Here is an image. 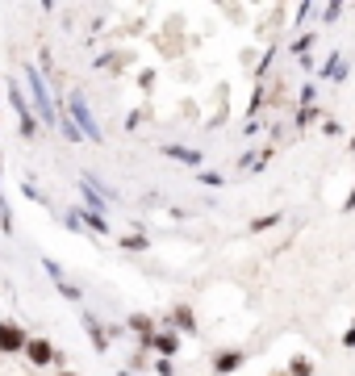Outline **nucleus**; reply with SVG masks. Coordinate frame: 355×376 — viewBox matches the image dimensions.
<instances>
[{
    "instance_id": "nucleus-22",
    "label": "nucleus",
    "mask_w": 355,
    "mask_h": 376,
    "mask_svg": "<svg viewBox=\"0 0 355 376\" xmlns=\"http://www.w3.org/2000/svg\"><path fill=\"white\" fill-rule=\"evenodd\" d=\"M343 347H355V330H347V334H343Z\"/></svg>"
},
{
    "instance_id": "nucleus-17",
    "label": "nucleus",
    "mask_w": 355,
    "mask_h": 376,
    "mask_svg": "<svg viewBox=\"0 0 355 376\" xmlns=\"http://www.w3.org/2000/svg\"><path fill=\"white\" fill-rule=\"evenodd\" d=\"M276 222H280V213H264V218H255V222H251V230L260 235V230H272Z\"/></svg>"
},
{
    "instance_id": "nucleus-4",
    "label": "nucleus",
    "mask_w": 355,
    "mask_h": 376,
    "mask_svg": "<svg viewBox=\"0 0 355 376\" xmlns=\"http://www.w3.org/2000/svg\"><path fill=\"white\" fill-rule=\"evenodd\" d=\"M30 339H34V334H25V327H21V322L4 318V322H0V356H25Z\"/></svg>"
},
{
    "instance_id": "nucleus-1",
    "label": "nucleus",
    "mask_w": 355,
    "mask_h": 376,
    "mask_svg": "<svg viewBox=\"0 0 355 376\" xmlns=\"http://www.w3.org/2000/svg\"><path fill=\"white\" fill-rule=\"evenodd\" d=\"M25 80H30V105H34L38 122L50 126V130H59V117L67 113V105H59V100L50 96V80L42 76V67H38V63H25Z\"/></svg>"
},
{
    "instance_id": "nucleus-24",
    "label": "nucleus",
    "mask_w": 355,
    "mask_h": 376,
    "mask_svg": "<svg viewBox=\"0 0 355 376\" xmlns=\"http://www.w3.org/2000/svg\"><path fill=\"white\" fill-rule=\"evenodd\" d=\"M117 376H134V372H130V368H122V372H117Z\"/></svg>"
},
{
    "instance_id": "nucleus-25",
    "label": "nucleus",
    "mask_w": 355,
    "mask_h": 376,
    "mask_svg": "<svg viewBox=\"0 0 355 376\" xmlns=\"http://www.w3.org/2000/svg\"><path fill=\"white\" fill-rule=\"evenodd\" d=\"M54 376H80V372H54Z\"/></svg>"
},
{
    "instance_id": "nucleus-11",
    "label": "nucleus",
    "mask_w": 355,
    "mask_h": 376,
    "mask_svg": "<svg viewBox=\"0 0 355 376\" xmlns=\"http://www.w3.org/2000/svg\"><path fill=\"white\" fill-rule=\"evenodd\" d=\"M243 360H247V356H243L238 347H226V351H218V356H214V372H222V376L238 372V368H243Z\"/></svg>"
},
{
    "instance_id": "nucleus-20",
    "label": "nucleus",
    "mask_w": 355,
    "mask_h": 376,
    "mask_svg": "<svg viewBox=\"0 0 355 376\" xmlns=\"http://www.w3.org/2000/svg\"><path fill=\"white\" fill-rule=\"evenodd\" d=\"M155 372H159V376H172L176 368H172V360H155Z\"/></svg>"
},
{
    "instance_id": "nucleus-16",
    "label": "nucleus",
    "mask_w": 355,
    "mask_h": 376,
    "mask_svg": "<svg viewBox=\"0 0 355 376\" xmlns=\"http://www.w3.org/2000/svg\"><path fill=\"white\" fill-rule=\"evenodd\" d=\"M289 372H293V376H313V364L305 360V356H297V360L289 364Z\"/></svg>"
},
{
    "instance_id": "nucleus-12",
    "label": "nucleus",
    "mask_w": 355,
    "mask_h": 376,
    "mask_svg": "<svg viewBox=\"0 0 355 376\" xmlns=\"http://www.w3.org/2000/svg\"><path fill=\"white\" fill-rule=\"evenodd\" d=\"M151 351H159V360H172L180 351V330H159L155 343H151Z\"/></svg>"
},
{
    "instance_id": "nucleus-15",
    "label": "nucleus",
    "mask_w": 355,
    "mask_h": 376,
    "mask_svg": "<svg viewBox=\"0 0 355 376\" xmlns=\"http://www.w3.org/2000/svg\"><path fill=\"white\" fill-rule=\"evenodd\" d=\"M117 247H122V251H146V247H151V238H146V235H122V238H117Z\"/></svg>"
},
{
    "instance_id": "nucleus-19",
    "label": "nucleus",
    "mask_w": 355,
    "mask_h": 376,
    "mask_svg": "<svg viewBox=\"0 0 355 376\" xmlns=\"http://www.w3.org/2000/svg\"><path fill=\"white\" fill-rule=\"evenodd\" d=\"M54 288H59V293H63V297H67V301H80V288H76V284H71V281L54 284Z\"/></svg>"
},
{
    "instance_id": "nucleus-5",
    "label": "nucleus",
    "mask_w": 355,
    "mask_h": 376,
    "mask_svg": "<svg viewBox=\"0 0 355 376\" xmlns=\"http://www.w3.org/2000/svg\"><path fill=\"white\" fill-rule=\"evenodd\" d=\"M59 360H63V351H59L46 334H34V339H30V347H25V364H30V368H50V364H59Z\"/></svg>"
},
{
    "instance_id": "nucleus-6",
    "label": "nucleus",
    "mask_w": 355,
    "mask_h": 376,
    "mask_svg": "<svg viewBox=\"0 0 355 376\" xmlns=\"http://www.w3.org/2000/svg\"><path fill=\"white\" fill-rule=\"evenodd\" d=\"M67 226H88L92 235H109L105 213H92V209H67Z\"/></svg>"
},
{
    "instance_id": "nucleus-26",
    "label": "nucleus",
    "mask_w": 355,
    "mask_h": 376,
    "mask_svg": "<svg viewBox=\"0 0 355 376\" xmlns=\"http://www.w3.org/2000/svg\"><path fill=\"white\" fill-rule=\"evenodd\" d=\"M0 172H4V155H0Z\"/></svg>"
},
{
    "instance_id": "nucleus-3",
    "label": "nucleus",
    "mask_w": 355,
    "mask_h": 376,
    "mask_svg": "<svg viewBox=\"0 0 355 376\" xmlns=\"http://www.w3.org/2000/svg\"><path fill=\"white\" fill-rule=\"evenodd\" d=\"M67 113H71V122L80 126V134L92 142H100L105 134H100V126H96V117H92V109H88V100H84V93L80 88H71V96H67Z\"/></svg>"
},
{
    "instance_id": "nucleus-8",
    "label": "nucleus",
    "mask_w": 355,
    "mask_h": 376,
    "mask_svg": "<svg viewBox=\"0 0 355 376\" xmlns=\"http://www.w3.org/2000/svg\"><path fill=\"white\" fill-rule=\"evenodd\" d=\"M80 192H84V205H88L92 213H105L109 196L100 192V180H96V176H80Z\"/></svg>"
},
{
    "instance_id": "nucleus-9",
    "label": "nucleus",
    "mask_w": 355,
    "mask_h": 376,
    "mask_svg": "<svg viewBox=\"0 0 355 376\" xmlns=\"http://www.w3.org/2000/svg\"><path fill=\"white\" fill-rule=\"evenodd\" d=\"M84 330H88V339H92V347H96V356H105V351H109V339H113V330L100 327V318H96V314H84Z\"/></svg>"
},
{
    "instance_id": "nucleus-13",
    "label": "nucleus",
    "mask_w": 355,
    "mask_h": 376,
    "mask_svg": "<svg viewBox=\"0 0 355 376\" xmlns=\"http://www.w3.org/2000/svg\"><path fill=\"white\" fill-rule=\"evenodd\" d=\"M172 330H184V334H197V314L188 305H176L172 310Z\"/></svg>"
},
{
    "instance_id": "nucleus-18",
    "label": "nucleus",
    "mask_w": 355,
    "mask_h": 376,
    "mask_svg": "<svg viewBox=\"0 0 355 376\" xmlns=\"http://www.w3.org/2000/svg\"><path fill=\"white\" fill-rule=\"evenodd\" d=\"M42 268H46V276H50L54 284H63V281H67V276H63V268H59L54 259H42Z\"/></svg>"
},
{
    "instance_id": "nucleus-2",
    "label": "nucleus",
    "mask_w": 355,
    "mask_h": 376,
    "mask_svg": "<svg viewBox=\"0 0 355 376\" xmlns=\"http://www.w3.org/2000/svg\"><path fill=\"white\" fill-rule=\"evenodd\" d=\"M8 105L17 109V134H21V139L30 142L34 134H38V126H42V122H38V113H34L30 96H25V88H21L17 80H8Z\"/></svg>"
},
{
    "instance_id": "nucleus-21",
    "label": "nucleus",
    "mask_w": 355,
    "mask_h": 376,
    "mask_svg": "<svg viewBox=\"0 0 355 376\" xmlns=\"http://www.w3.org/2000/svg\"><path fill=\"white\" fill-rule=\"evenodd\" d=\"M201 184H214V188H218V184H222V176H218V172H201Z\"/></svg>"
},
{
    "instance_id": "nucleus-10",
    "label": "nucleus",
    "mask_w": 355,
    "mask_h": 376,
    "mask_svg": "<svg viewBox=\"0 0 355 376\" xmlns=\"http://www.w3.org/2000/svg\"><path fill=\"white\" fill-rule=\"evenodd\" d=\"M163 155H168L172 163H188V168H201V163H205V155H201L197 146H180V142H168Z\"/></svg>"
},
{
    "instance_id": "nucleus-7",
    "label": "nucleus",
    "mask_w": 355,
    "mask_h": 376,
    "mask_svg": "<svg viewBox=\"0 0 355 376\" xmlns=\"http://www.w3.org/2000/svg\"><path fill=\"white\" fill-rule=\"evenodd\" d=\"M126 327L138 334L142 351H151V343H155V334H159V330H155V318H151V314H130V318H126Z\"/></svg>"
},
{
    "instance_id": "nucleus-14",
    "label": "nucleus",
    "mask_w": 355,
    "mask_h": 376,
    "mask_svg": "<svg viewBox=\"0 0 355 376\" xmlns=\"http://www.w3.org/2000/svg\"><path fill=\"white\" fill-rule=\"evenodd\" d=\"M0 230H4V235H13V230H17V222H13V205H8L4 188H0Z\"/></svg>"
},
{
    "instance_id": "nucleus-23",
    "label": "nucleus",
    "mask_w": 355,
    "mask_h": 376,
    "mask_svg": "<svg viewBox=\"0 0 355 376\" xmlns=\"http://www.w3.org/2000/svg\"><path fill=\"white\" fill-rule=\"evenodd\" d=\"M347 209H355V188H351V196H347Z\"/></svg>"
}]
</instances>
